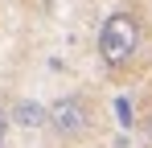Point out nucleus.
Here are the masks:
<instances>
[{"instance_id":"1","label":"nucleus","mask_w":152,"mask_h":148,"mask_svg":"<svg viewBox=\"0 0 152 148\" xmlns=\"http://www.w3.org/2000/svg\"><path fill=\"white\" fill-rule=\"evenodd\" d=\"M136 45H140V21H136V12H111L103 21V33H99V58L111 70H119V66L132 62Z\"/></svg>"},{"instance_id":"2","label":"nucleus","mask_w":152,"mask_h":148,"mask_svg":"<svg viewBox=\"0 0 152 148\" xmlns=\"http://www.w3.org/2000/svg\"><path fill=\"white\" fill-rule=\"evenodd\" d=\"M91 103L78 95H62L50 103V127L62 136V140H74V136H82L86 127H91Z\"/></svg>"},{"instance_id":"3","label":"nucleus","mask_w":152,"mask_h":148,"mask_svg":"<svg viewBox=\"0 0 152 148\" xmlns=\"http://www.w3.org/2000/svg\"><path fill=\"white\" fill-rule=\"evenodd\" d=\"M12 123H21L25 132H37V127H50V107H41L37 99H21L12 107Z\"/></svg>"},{"instance_id":"4","label":"nucleus","mask_w":152,"mask_h":148,"mask_svg":"<svg viewBox=\"0 0 152 148\" xmlns=\"http://www.w3.org/2000/svg\"><path fill=\"white\" fill-rule=\"evenodd\" d=\"M115 111H119V123L127 127V123H132V103H124V99H119V103H115Z\"/></svg>"},{"instance_id":"5","label":"nucleus","mask_w":152,"mask_h":148,"mask_svg":"<svg viewBox=\"0 0 152 148\" xmlns=\"http://www.w3.org/2000/svg\"><path fill=\"white\" fill-rule=\"evenodd\" d=\"M8 123H12V115L0 107V148H4V136H8Z\"/></svg>"},{"instance_id":"6","label":"nucleus","mask_w":152,"mask_h":148,"mask_svg":"<svg viewBox=\"0 0 152 148\" xmlns=\"http://www.w3.org/2000/svg\"><path fill=\"white\" fill-rule=\"evenodd\" d=\"M148 136H152V119H148Z\"/></svg>"}]
</instances>
